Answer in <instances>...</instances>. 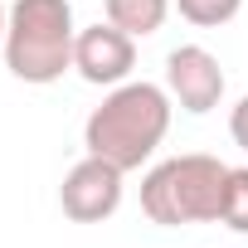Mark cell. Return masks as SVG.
<instances>
[{
    "mask_svg": "<svg viewBox=\"0 0 248 248\" xmlns=\"http://www.w3.org/2000/svg\"><path fill=\"white\" fill-rule=\"evenodd\" d=\"M170 112H175V102H170L166 83L127 78V83L107 88V97L88 112L83 146H88V156H102L122 170H141L170 132Z\"/></svg>",
    "mask_w": 248,
    "mask_h": 248,
    "instance_id": "6da1fadb",
    "label": "cell"
},
{
    "mask_svg": "<svg viewBox=\"0 0 248 248\" xmlns=\"http://www.w3.org/2000/svg\"><path fill=\"white\" fill-rule=\"evenodd\" d=\"M73 44H78V25H73V5L68 0H15L10 20H5V68L20 83L49 88L73 68Z\"/></svg>",
    "mask_w": 248,
    "mask_h": 248,
    "instance_id": "7a4b0ae2",
    "label": "cell"
},
{
    "mask_svg": "<svg viewBox=\"0 0 248 248\" xmlns=\"http://www.w3.org/2000/svg\"><path fill=\"white\" fill-rule=\"evenodd\" d=\"M224 180H229V166L219 156H204V151L170 156L141 175V214L161 229L219 224Z\"/></svg>",
    "mask_w": 248,
    "mask_h": 248,
    "instance_id": "3957f363",
    "label": "cell"
},
{
    "mask_svg": "<svg viewBox=\"0 0 248 248\" xmlns=\"http://www.w3.org/2000/svg\"><path fill=\"white\" fill-rule=\"evenodd\" d=\"M122 166H112V161H102V156H83L68 175H63V185H59V209L73 219V224H102V219H112L117 209H122Z\"/></svg>",
    "mask_w": 248,
    "mask_h": 248,
    "instance_id": "277c9868",
    "label": "cell"
},
{
    "mask_svg": "<svg viewBox=\"0 0 248 248\" xmlns=\"http://www.w3.org/2000/svg\"><path fill=\"white\" fill-rule=\"evenodd\" d=\"M166 93L180 112L204 117L224 102V68L204 44H180L166 54Z\"/></svg>",
    "mask_w": 248,
    "mask_h": 248,
    "instance_id": "5b68a950",
    "label": "cell"
},
{
    "mask_svg": "<svg viewBox=\"0 0 248 248\" xmlns=\"http://www.w3.org/2000/svg\"><path fill=\"white\" fill-rule=\"evenodd\" d=\"M137 68V39L127 30H117L112 20H97L88 30H78L73 44V73L93 88H117L127 83Z\"/></svg>",
    "mask_w": 248,
    "mask_h": 248,
    "instance_id": "8992f818",
    "label": "cell"
},
{
    "mask_svg": "<svg viewBox=\"0 0 248 248\" xmlns=\"http://www.w3.org/2000/svg\"><path fill=\"white\" fill-rule=\"evenodd\" d=\"M175 0H102V15L117 25V30H127L132 39H146L166 25Z\"/></svg>",
    "mask_w": 248,
    "mask_h": 248,
    "instance_id": "52a82bcc",
    "label": "cell"
},
{
    "mask_svg": "<svg viewBox=\"0 0 248 248\" xmlns=\"http://www.w3.org/2000/svg\"><path fill=\"white\" fill-rule=\"evenodd\" d=\"M219 224L248 238V166H229L224 200H219Z\"/></svg>",
    "mask_w": 248,
    "mask_h": 248,
    "instance_id": "ba28073f",
    "label": "cell"
},
{
    "mask_svg": "<svg viewBox=\"0 0 248 248\" xmlns=\"http://www.w3.org/2000/svg\"><path fill=\"white\" fill-rule=\"evenodd\" d=\"M175 10H180L195 30H219V25H229V20L243 10V0H175Z\"/></svg>",
    "mask_w": 248,
    "mask_h": 248,
    "instance_id": "9c48e42d",
    "label": "cell"
},
{
    "mask_svg": "<svg viewBox=\"0 0 248 248\" xmlns=\"http://www.w3.org/2000/svg\"><path fill=\"white\" fill-rule=\"evenodd\" d=\"M229 137H233V146L238 151H248V93L233 102V112H229Z\"/></svg>",
    "mask_w": 248,
    "mask_h": 248,
    "instance_id": "30bf717a",
    "label": "cell"
},
{
    "mask_svg": "<svg viewBox=\"0 0 248 248\" xmlns=\"http://www.w3.org/2000/svg\"><path fill=\"white\" fill-rule=\"evenodd\" d=\"M5 20H10V10L0 5V44H5Z\"/></svg>",
    "mask_w": 248,
    "mask_h": 248,
    "instance_id": "8fae6325",
    "label": "cell"
}]
</instances>
